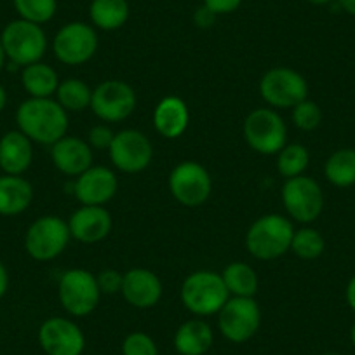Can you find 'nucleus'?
I'll return each mask as SVG.
<instances>
[{
  "label": "nucleus",
  "instance_id": "obj_1",
  "mask_svg": "<svg viewBox=\"0 0 355 355\" xmlns=\"http://www.w3.org/2000/svg\"><path fill=\"white\" fill-rule=\"evenodd\" d=\"M16 124L32 143L54 145L67 136L68 112L53 98H28L16 110Z\"/></svg>",
  "mask_w": 355,
  "mask_h": 355
},
{
  "label": "nucleus",
  "instance_id": "obj_2",
  "mask_svg": "<svg viewBox=\"0 0 355 355\" xmlns=\"http://www.w3.org/2000/svg\"><path fill=\"white\" fill-rule=\"evenodd\" d=\"M295 228L282 214H265L251 223L245 234V249L249 254L261 261H272L291 248Z\"/></svg>",
  "mask_w": 355,
  "mask_h": 355
},
{
  "label": "nucleus",
  "instance_id": "obj_3",
  "mask_svg": "<svg viewBox=\"0 0 355 355\" xmlns=\"http://www.w3.org/2000/svg\"><path fill=\"white\" fill-rule=\"evenodd\" d=\"M230 298L221 274L213 270H197L182 284V302L197 317L214 315Z\"/></svg>",
  "mask_w": 355,
  "mask_h": 355
},
{
  "label": "nucleus",
  "instance_id": "obj_4",
  "mask_svg": "<svg viewBox=\"0 0 355 355\" xmlns=\"http://www.w3.org/2000/svg\"><path fill=\"white\" fill-rule=\"evenodd\" d=\"M0 42L4 47L6 58L16 67L42 61L47 51V35L42 26L18 18L8 23L0 33Z\"/></svg>",
  "mask_w": 355,
  "mask_h": 355
},
{
  "label": "nucleus",
  "instance_id": "obj_5",
  "mask_svg": "<svg viewBox=\"0 0 355 355\" xmlns=\"http://www.w3.org/2000/svg\"><path fill=\"white\" fill-rule=\"evenodd\" d=\"M242 135L249 148L261 155H277L288 145V125L274 108L249 112L242 124Z\"/></svg>",
  "mask_w": 355,
  "mask_h": 355
},
{
  "label": "nucleus",
  "instance_id": "obj_6",
  "mask_svg": "<svg viewBox=\"0 0 355 355\" xmlns=\"http://www.w3.org/2000/svg\"><path fill=\"white\" fill-rule=\"evenodd\" d=\"M58 298L64 312L70 315L85 317L93 313L101 298L96 275L84 268L63 272L58 282Z\"/></svg>",
  "mask_w": 355,
  "mask_h": 355
},
{
  "label": "nucleus",
  "instance_id": "obj_7",
  "mask_svg": "<svg viewBox=\"0 0 355 355\" xmlns=\"http://www.w3.org/2000/svg\"><path fill=\"white\" fill-rule=\"evenodd\" d=\"M68 223L56 214H46L33 221L25 234V251L35 261H51L70 242Z\"/></svg>",
  "mask_w": 355,
  "mask_h": 355
},
{
  "label": "nucleus",
  "instance_id": "obj_8",
  "mask_svg": "<svg viewBox=\"0 0 355 355\" xmlns=\"http://www.w3.org/2000/svg\"><path fill=\"white\" fill-rule=\"evenodd\" d=\"M259 94L270 108H295L309 96V84L300 71L275 67L259 80Z\"/></svg>",
  "mask_w": 355,
  "mask_h": 355
},
{
  "label": "nucleus",
  "instance_id": "obj_9",
  "mask_svg": "<svg viewBox=\"0 0 355 355\" xmlns=\"http://www.w3.org/2000/svg\"><path fill=\"white\" fill-rule=\"evenodd\" d=\"M281 197L288 216L298 223H313L322 213V189L313 178L305 176V174L286 180Z\"/></svg>",
  "mask_w": 355,
  "mask_h": 355
},
{
  "label": "nucleus",
  "instance_id": "obj_10",
  "mask_svg": "<svg viewBox=\"0 0 355 355\" xmlns=\"http://www.w3.org/2000/svg\"><path fill=\"white\" fill-rule=\"evenodd\" d=\"M261 326V310L254 298L230 296L218 312V327L225 340L245 343L258 333Z\"/></svg>",
  "mask_w": 355,
  "mask_h": 355
},
{
  "label": "nucleus",
  "instance_id": "obj_11",
  "mask_svg": "<svg viewBox=\"0 0 355 355\" xmlns=\"http://www.w3.org/2000/svg\"><path fill=\"white\" fill-rule=\"evenodd\" d=\"M169 192L182 206H202L213 192L209 171L196 160L180 162L169 174Z\"/></svg>",
  "mask_w": 355,
  "mask_h": 355
},
{
  "label": "nucleus",
  "instance_id": "obj_12",
  "mask_svg": "<svg viewBox=\"0 0 355 355\" xmlns=\"http://www.w3.org/2000/svg\"><path fill=\"white\" fill-rule=\"evenodd\" d=\"M53 51L56 60L68 67L87 63L93 60L98 51L96 30L82 21L67 23L54 35Z\"/></svg>",
  "mask_w": 355,
  "mask_h": 355
},
{
  "label": "nucleus",
  "instance_id": "obj_13",
  "mask_svg": "<svg viewBox=\"0 0 355 355\" xmlns=\"http://www.w3.org/2000/svg\"><path fill=\"white\" fill-rule=\"evenodd\" d=\"M138 105L136 91L124 80L110 78L93 89L91 110L103 122H122L132 115Z\"/></svg>",
  "mask_w": 355,
  "mask_h": 355
},
{
  "label": "nucleus",
  "instance_id": "obj_14",
  "mask_svg": "<svg viewBox=\"0 0 355 355\" xmlns=\"http://www.w3.org/2000/svg\"><path fill=\"white\" fill-rule=\"evenodd\" d=\"M110 160L119 171L136 174L145 171L152 164L153 146L145 132L138 129H122L115 132L110 148Z\"/></svg>",
  "mask_w": 355,
  "mask_h": 355
},
{
  "label": "nucleus",
  "instance_id": "obj_15",
  "mask_svg": "<svg viewBox=\"0 0 355 355\" xmlns=\"http://www.w3.org/2000/svg\"><path fill=\"white\" fill-rule=\"evenodd\" d=\"M39 345L46 355H82L85 336L80 327L64 317H51L39 327Z\"/></svg>",
  "mask_w": 355,
  "mask_h": 355
},
{
  "label": "nucleus",
  "instance_id": "obj_16",
  "mask_svg": "<svg viewBox=\"0 0 355 355\" xmlns=\"http://www.w3.org/2000/svg\"><path fill=\"white\" fill-rule=\"evenodd\" d=\"M117 190V176L105 166H91L75 178L71 185V193L82 206H105L114 199Z\"/></svg>",
  "mask_w": 355,
  "mask_h": 355
},
{
  "label": "nucleus",
  "instance_id": "obj_17",
  "mask_svg": "<svg viewBox=\"0 0 355 355\" xmlns=\"http://www.w3.org/2000/svg\"><path fill=\"white\" fill-rule=\"evenodd\" d=\"M70 237L82 244H96L110 235L112 214L103 206H80L68 218Z\"/></svg>",
  "mask_w": 355,
  "mask_h": 355
},
{
  "label": "nucleus",
  "instance_id": "obj_18",
  "mask_svg": "<svg viewBox=\"0 0 355 355\" xmlns=\"http://www.w3.org/2000/svg\"><path fill=\"white\" fill-rule=\"evenodd\" d=\"M162 281L148 268H131L122 279L121 295L135 309H152L162 298Z\"/></svg>",
  "mask_w": 355,
  "mask_h": 355
},
{
  "label": "nucleus",
  "instance_id": "obj_19",
  "mask_svg": "<svg viewBox=\"0 0 355 355\" xmlns=\"http://www.w3.org/2000/svg\"><path fill=\"white\" fill-rule=\"evenodd\" d=\"M94 150L87 141L77 136H63L51 145V159L54 167L64 176L77 178L93 166Z\"/></svg>",
  "mask_w": 355,
  "mask_h": 355
},
{
  "label": "nucleus",
  "instance_id": "obj_20",
  "mask_svg": "<svg viewBox=\"0 0 355 355\" xmlns=\"http://www.w3.org/2000/svg\"><path fill=\"white\" fill-rule=\"evenodd\" d=\"M190 124V110L185 101L178 96H166L153 110V128L162 138L178 139Z\"/></svg>",
  "mask_w": 355,
  "mask_h": 355
},
{
  "label": "nucleus",
  "instance_id": "obj_21",
  "mask_svg": "<svg viewBox=\"0 0 355 355\" xmlns=\"http://www.w3.org/2000/svg\"><path fill=\"white\" fill-rule=\"evenodd\" d=\"M33 162V145L19 129L0 138V169L4 174L23 176Z\"/></svg>",
  "mask_w": 355,
  "mask_h": 355
},
{
  "label": "nucleus",
  "instance_id": "obj_22",
  "mask_svg": "<svg viewBox=\"0 0 355 355\" xmlns=\"http://www.w3.org/2000/svg\"><path fill=\"white\" fill-rule=\"evenodd\" d=\"M214 341L213 329L202 319H190L174 333V350L180 355H204L211 350Z\"/></svg>",
  "mask_w": 355,
  "mask_h": 355
},
{
  "label": "nucleus",
  "instance_id": "obj_23",
  "mask_svg": "<svg viewBox=\"0 0 355 355\" xmlns=\"http://www.w3.org/2000/svg\"><path fill=\"white\" fill-rule=\"evenodd\" d=\"M33 200V187L28 180L15 174L0 176V214L16 216L25 213Z\"/></svg>",
  "mask_w": 355,
  "mask_h": 355
},
{
  "label": "nucleus",
  "instance_id": "obj_24",
  "mask_svg": "<svg viewBox=\"0 0 355 355\" xmlns=\"http://www.w3.org/2000/svg\"><path fill=\"white\" fill-rule=\"evenodd\" d=\"M21 84L30 98H53L60 85V77L53 67L37 61L28 67H23Z\"/></svg>",
  "mask_w": 355,
  "mask_h": 355
},
{
  "label": "nucleus",
  "instance_id": "obj_25",
  "mask_svg": "<svg viewBox=\"0 0 355 355\" xmlns=\"http://www.w3.org/2000/svg\"><path fill=\"white\" fill-rule=\"evenodd\" d=\"M89 19L94 28L114 32L129 19L128 0H93L89 6Z\"/></svg>",
  "mask_w": 355,
  "mask_h": 355
},
{
  "label": "nucleus",
  "instance_id": "obj_26",
  "mask_svg": "<svg viewBox=\"0 0 355 355\" xmlns=\"http://www.w3.org/2000/svg\"><path fill=\"white\" fill-rule=\"evenodd\" d=\"M225 286L230 296H242V298H254L259 288V279L251 265L244 261H232L221 272Z\"/></svg>",
  "mask_w": 355,
  "mask_h": 355
},
{
  "label": "nucleus",
  "instance_id": "obj_27",
  "mask_svg": "<svg viewBox=\"0 0 355 355\" xmlns=\"http://www.w3.org/2000/svg\"><path fill=\"white\" fill-rule=\"evenodd\" d=\"M324 176L331 185L340 189L355 185V150L341 148L331 153L324 164Z\"/></svg>",
  "mask_w": 355,
  "mask_h": 355
},
{
  "label": "nucleus",
  "instance_id": "obj_28",
  "mask_svg": "<svg viewBox=\"0 0 355 355\" xmlns=\"http://www.w3.org/2000/svg\"><path fill=\"white\" fill-rule=\"evenodd\" d=\"M91 100H93V89L80 78H67L58 85L56 101L64 112L78 114L87 110L91 108Z\"/></svg>",
  "mask_w": 355,
  "mask_h": 355
},
{
  "label": "nucleus",
  "instance_id": "obj_29",
  "mask_svg": "<svg viewBox=\"0 0 355 355\" xmlns=\"http://www.w3.org/2000/svg\"><path fill=\"white\" fill-rule=\"evenodd\" d=\"M310 164V153L306 146L300 143H288L281 152L277 153V171L282 178L302 176Z\"/></svg>",
  "mask_w": 355,
  "mask_h": 355
},
{
  "label": "nucleus",
  "instance_id": "obj_30",
  "mask_svg": "<svg viewBox=\"0 0 355 355\" xmlns=\"http://www.w3.org/2000/svg\"><path fill=\"white\" fill-rule=\"evenodd\" d=\"M324 249H326V241H324L322 234L315 228L303 227L300 230H295V234H293L289 251H293V254L298 256L300 259L312 261V259H317L322 254Z\"/></svg>",
  "mask_w": 355,
  "mask_h": 355
},
{
  "label": "nucleus",
  "instance_id": "obj_31",
  "mask_svg": "<svg viewBox=\"0 0 355 355\" xmlns=\"http://www.w3.org/2000/svg\"><path fill=\"white\" fill-rule=\"evenodd\" d=\"M12 4L19 18L35 25L51 21L58 9L56 0H12Z\"/></svg>",
  "mask_w": 355,
  "mask_h": 355
},
{
  "label": "nucleus",
  "instance_id": "obj_32",
  "mask_svg": "<svg viewBox=\"0 0 355 355\" xmlns=\"http://www.w3.org/2000/svg\"><path fill=\"white\" fill-rule=\"evenodd\" d=\"M293 110V124L300 129V131H313L322 122V110L317 103L310 101L309 98L303 100L302 103L296 105Z\"/></svg>",
  "mask_w": 355,
  "mask_h": 355
},
{
  "label": "nucleus",
  "instance_id": "obj_33",
  "mask_svg": "<svg viewBox=\"0 0 355 355\" xmlns=\"http://www.w3.org/2000/svg\"><path fill=\"white\" fill-rule=\"evenodd\" d=\"M122 355H159V348L150 334L135 331L122 341Z\"/></svg>",
  "mask_w": 355,
  "mask_h": 355
},
{
  "label": "nucleus",
  "instance_id": "obj_34",
  "mask_svg": "<svg viewBox=\"0 0 355 355\" xmlns=\"http://www.w3.org/2000/svg\"><path fill=\"white\" fill-rule=\"evenodd\" d=\"M122 279H124V274H121L115 268H105V270H101L96 275V282L101 295H117V293H121Z\"/></svg>",
  "mask_w": 355,
  "mask_h": 355
},
{
  "label": "nucleus",
  "instance_id": "obj_35",
  "mask_svg": "<svg viewBox=\"0 0 355 355\" xmlns=\"http://www.w3.org/2000/svg\"><path fill=\"white\" fill-rule=\"evenodd\" d=\"M115 132L112 131L108 125L100 124L89 129L87 132V143L93 150H108L112 141H114Z\"/></svg>",
  "mask_w": 355,
  "mask_h": 355
},
{
  "label": "nucleus",
  "instance_id": "obj_36",
  "mask_svg": "<svg viewBox=\"0 0 355 355\" xmlns=\"http://www.w3.org/2000/svg\"><path fill=\"white\" fill-rule=\"evenodd\" d=\"M241 4L242 0H204V6H207L218 16L230 15V12L237 11Z\"/></svg>",
  "mask_w": 355,
  "mask_h": 355
},
{
  "label": "nucleus",
  "instance_id": "obj_37",
  "mask_svg": "<svg viewBox=\"0 0 355 355\" xmlns=\"http://www.w3.org/2000/svg\"><path fill=\"white\" fill-rule=\"evenodd\" d=\"M216 18H218L216 12H213L207 6L204 4L200 6V8L196 11V15H193V21H196V25L199 26V28H211V26L216 23Z\"/></svg>",
  "mask_w": 355,
  "mask_h": 355
},
{
  "label": "nucleus",
  "instance_id": "obj_38",
  "mask_svg": "<svg viewBox=\"0 0 355 355\" xmlns=\"http://www.w3.org/2000/svg\"><path fill=\"white\" fill-rule=\"evenodd\" d=\"M9 288V274H8V268L2 261H0V300L4 298L6 293H8Z\"/></svg>",
  "mask_w": 355,
  "mask_h": 355
},
{
  "label": "nucleus",
  "instance_id": "obj_39",
  "mask_svg": "<svg viewBox=\"0 0 355 355\" xmlns=\"http://www.w3.org/2000/svg\"><path fill=\"white\" fill-rule=\"evenodd\" d=\"M345 298H347L348 306L355 312V275L348 281L347 289H345Z\"/></svg>",
  "mask_w": 355,
  "mask_h": 355
},
{
  "label": "nucleus",
  "instance_id": "obj_40",
  "mask_svg": "<svg viewBox=\"0 0 355 355\" xmlns=\"http://www.w3.org/2000/svg\"><path fill=\"white\" fill-rule=\"evenodd\" d=\"M340 8L350 16H355V0H338Z\"/></svg>",
  "mask_w": 355,
  "mask_h": 355
},
{
  "label": "nucleus",
  "instance_id": "obj_41",
  "mask_svg": "<svg viewBox=\"0 0 355 355\" xmlns=\"http://www.w3.org/2000/svg\"><path fill=\"white\" fill-rule=\"evenodd\" d=\"M6 105H8V91H6L4 85L0 84V114L4 112Z\"/></svg>",
  "mask_w": 355,
  "mask_h": 355
},
{
  "label": "nucleus",
  "instance_id": "obj_42",
  "mask_svg": "<svg viewBox=\"0 0 355 355\" xmlns=\"http://www.w3.org/2000/svg\"><path fill=\"white\" fill-rule=\"evenodd\" d=\"M6 60H8V58H6L4 47H2V42H0V71H2V68H4Z\"/></svg>",
  "mask_w": 355,
  "mask_h": 355
},
{
  "label": "nucleus",
  "instance_id": "obj_43",
  "mask_svg": "<svg viewBox=\"0 0 355 355\" xmlns=\"http://www.w3.org/2000/svg\"><path fill=\"white\" fill-rule=\"evenodd\" d=\"M306 2H310V4L313 6H326V4H331L333 0H306Z\"/></svg>",
  "mask_w": 355,
  "mask_h": 355
},
{
  "label": "nucleus",
  "instance_id": "obj_44",
  "mask_svg": "<svg viewBox=\"0 0 355 355\" xmlns=\"http://www.w3.org/2000/svg\"><path fill=\"white\" fill-rule=\"evenodd\" d=\"M350 340H352V345L355 347V322H354V326H352V329H350Z\"/></svg>",
  "mask_w": 355,
  "mask_h": 355
},
{
  "label": "nucleus",
  "instance_id": "obj_45",
  "mask_svg": "<svg viewBox=\"0 0 355 355\" xmlns=\"http://www.w3.org/2000/svg\"><path fill=\"white\" fill-rule=\"evenodd\" d=\"M324 355H340V354H336V352H327V354H324Z\"/></svg>",
  "mask_w": 355,
  "mask_h": 355
}]
</instances>
